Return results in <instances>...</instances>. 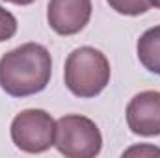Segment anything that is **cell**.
<instances>
[{
    "label": "cell",
    "mask_w": 160,
    "mask_h": 158,
    "mask_svg": "<svg viewBox=\"0 0 160 158\" xmlns=\"http://www.w3.org/2000/svg\"><path fill=\"white\" fill-rule=\"evenodd\" d=\"M52 77L50 52L39 43H24L0 58V87L11 97L43 91Z\"/></svg>",
    "instance_id": "1"
},
{
    "label": "cell",
    "mask_w": 160,
    "mask_h": 158,
    "mask_svg": "<svg viewBox=\"0 0 160 158\" xmlns=\"http://www.w3.org/2000/svg\"><path fill=\"white\" fill-rule=\"evenodd\" d=\"M63 78L73 95L93 99L110 82V62L93 47H78L65 60Z\"/></svg>",
    "instance_id": "2"
},
{
    "label": "cell",
    "mask_w": 160,
    "mask_h": 158,
    "mask_svg": "<svg viewBox=\"0 0 160 158\" xmlns=\"http://www.w3.org/2000/svg\"><path fill=\"white\" fill-rule=\"evenodd\" d=\"M54 145L67 158H93L102 149V136L95 121L71 114L56 121Z\"/></svg>",
    "instance_id": "3"
},
{
    "label": "cell",
    "mask_w": 160,
    "mask_h": 158,
    "mask_svg": "<svg viewBox=\"0 0 160 158\" xmlns=\"http://www.w3.org/2000/svg\"><path fill=\"white\" fill-rule=\"evenodd\" d=\"M9 132L13 143L21 151L39 155L54 145L56 121L45 110L28 108L13 117Z\"/></svg>",
    "instance_id": "4"
},
{
    "label": "cell",
    "mask_w": 160,
    "mask_h": 158,
    "mask_svg": "<svg viewBox=\"0 0 160 158\" xmlns=\"http://www.w3.org/2000/svg\"><path fill=\"white\" fill-rule=\"evenodd\" d=\"M91 17V0H50L47 7L48 26L60 36H75Z\"/></svg>",
    "instance_id": "5"
},
{
    "label": "cell",
    "mask_w": 160,
    "mask_h": 158,
    "mask_svg": "<svg viewBox=\"0 0 160 158\" xmlns=\"http://www.w3.org/2000/svg\"><path fill=\"white\" fill-rule=\"evenodd\" d=\"M127 125L132 134L160 136V91H142L127 106Z\"/></svg>",
    "instance_id": "6"
},
{
    "label": "cell",
    "mask_w": 160,
    "mask_h": 158,
    "mask_svg": "<svg viewBox=\"0 0 160 158\" xmlns=\"http://www.w3.org/2000/svg\"><path fill=\"white\" fill-rule=\"evenodd\" d=\"M140 63L160 77V24L145 30L136 45Z\"/></svg>",
    "instance_id": "7"
},
{
    "label": "cell",
    "mask_w": 160,
    "mask_h": 158,
    "mask_svg": "<svg viewBox=\"0 0 160 158\" xmlns=\"http://www.w3.org/2000/svg\"><path fill=\"white\" fill-rule=\"evenodd\" d=\"M106 2L110 4L114 11H118L121 15H128V17L143 15L151 7L149 0H106Z\"/></svg>",
    "instance_id": "8"
},
{
    "label": "cell",
    "mask_w": 160,
    "mask_h": 158,
    "mask_svg": "<svg viewBox=\"0 0 160 158\" xmlns=\"http://www.w3.org/2000/svg\"><path fill=\"white\" fill-rule=\"evenodd\" d=\"M17 34V19L6 7L0 6V43L11 39Z\"/></svg>",
    "instance_id": "9"
},
{
    "label": "cell",
    "mask_w": 160,
    "mask_h": 158,
    "mask_svg": "<svg viewBox=\"0 0 160 158\" xmlns=\"http://www.w3.org/2000/svg\"><path fill=\"white\" fill-rule=\"evenodd\" d=\"M134 155H140V156H160V149L158 147H153V145H136V147H130L128 151L123 153V156H134Z\"/></svg>",
    "instance_id": "10"
},
{
    "label": "cell",
    "mask_w": 160,
    "mask_h": 158,
    "mask_svg": "<svg viewBox=\"0 0 160 158\" xmlns=\"http://www.w3.org/2000/svg\"><path fill=\"white\" fill-rule=\"evenodd\" d=\"M6 2L17 4V6H28V4H32V2H36V0H6Z\"/></svg>",
    "instance_id": "11"
},
{
    "label": "cell",
    "mask_w": 160,
    "mask_h": 158,
    "mask_svg": "<svg viewBox=\"0 0 160 158\" xmlns=\"http://www.w3.org/2000/svg\"><path fill=\"white\" fill-rule=\"evenodd\" d=\"M149 4H151V6H155L157 9H160V0H149Z\"/></svg>",
    "instance_id": "12"
}]
</instances>
